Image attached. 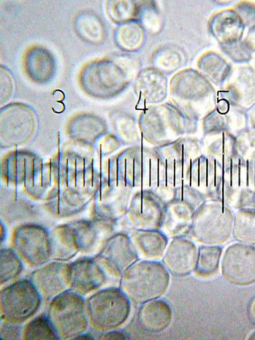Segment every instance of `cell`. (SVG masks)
Segmentation results:
<instances>
[{
	"instance_id": "6da1fadb",
	"label": "cell",
	"mask_w": 255,
	"mask_h": 340,
	"mask_svg": "<svg viewBox=\"0 0 255 340\" xmlns=\"http://www.w3.org/2000/svg\"><path fill=\"white\" fill-rule=\"evenodd\" d=\"M138 124L142 139L153 147L191 136L198 125L170 102L145 107L138 114Z\"/></svg>"
},
{
	"instance_id": "7a4b0ae2",
	"label": "cell",
	"mask_w": 255,
	"mask_h": 340,
	"mask_svg": "<svg viewBox=\"0 0 255 340\" xmlns=\"http://www.w3.org/2000/svg\"><path fill=\"white\" fill-rule=\"evenodd\" d=\"M170 274L161 261L138 260L123 273L120 288L130 302L141 305L167 290Z\"/></svg>"
},
{
	"instance_id": "3957f363",
	"label": "cell",
	"mask_w": 255,
	"mask_h": 340,
	"mask_svg": "<svg viewBox=\"0 0 255 340\" xmlns=\"http://www.w3.org/2000/svg\"><path fill=\"white\" fill-rule=\"evenodd\" d=\"M234 213L221 199H208L195 211L190 237L201 245H220L233 231Z\"/></svg>"
},
{
	"instance_id": "277c9868",
	"label": "cell",
	"mask_w": 255,
	"mask_h": 340,
	"mask_svg": "<svg viewBox=\"0 0 255 340\" xmlns=\"http://www.w3.org/2000/svg\"><path fill=\"white\" fill-rule=\"evenodd\" d=\"M79 80L83 89L89 95L110 99L124 92L132 78L116 60L102 58L85 65L80 72Z\"/></svg>"
},
{
	"instance_id": "5b68a950",
	"label": "cell",
	"mask_w": 255,
	"mask_h": 340,
	"mask_svg": "<svg viewBox=\"0 0 255 340\" xmlns=\"http://www.w3.org/2000/svg\"><path fill=\"white\" fill-rule=\"evenodd\" d=\"M47 317L60 339H73L87 329L89 321L86 301L71 290L53 298Z\"/></svg>"
},
{
	"instance_id": "8992f818",
	"label": "cell",
	"mask_w": 255,
	"mask_h": 340,
	"mask_svg": "<svg viewBox=\"0 0 255 340\" xmlns=\"http://www.w3.org/2000/svg\"><path fill=\"white\" fill-rule=\"evenodd\" d=\"M130 302L120 288L112 287L97 291L86 301L90 325L101 332L120 326L129 316Z\"/></svg>"
},
{
	"instance_id": "52a82bcc",
	"label": "cell",
	"mask_w": 255,
	"mask_h": 340,
	"mask_svg": "<svg viewBox=\"0 0 255 340\" xmlns=\"http://www.w3.org/2000/svg\"><path fill=\"white\" fill-rule=\"evenodd\" d=\"M42 299L29 279H21L0 291V318L4 322L20 325L38 311Z\"/></svg>"
},
{
	"instance_id": "ba28073f",
	"label": "cell",
	"mask_w": 255,
	"mask_h": 340,
	"mask_svg": "<svg viewBox=\"0 0 255 340\" xmlns=\"http://www.w3.org/2000/svg\"><path fill=\"white\" fill-rule=\"evenodd\" d=\"M169 102L190 119L201 118L205 98V82L201 76L191 69L175 74L169 87Z\"/></svg>"
},
{
	"instance_id": "9c48e42d",
	"label": "cell",
	"mask_w": 255,
	"mask_h": 340,
	"mask_svg": "<svg viewBox=\"0 0 255 340\" xmlns=\"http://www.w3.org/2000/svg\"><path fill=\"white\" fill-rule=\"evenodd\" d=\"M11 243L15 252L29 266L46 263L50 257L49 233L36 225H23L13 232Z\"/></svg>"
},
{
	"instance_id": "30bf717a",
	"label": "cell",
	"mask_w": 255,
	"mask_h": 340,
	"mask_svg": "<svg viewBox=\"0 0 255 340\" xmlns=\"http://www.w3.org/2000/svg\"><path fill=\"white\" fill-rule=\"evenodd\" d=\"M223 178L219 195L233 209L255 208V184L250 173L249 162L231 164Z\"/></svg>"
},
{
	"instance_id": "8fae6325",
	"label": "cell",
	"mask_w": 255,
	"mask_h": 340,
	"mask_svg": "<svg viewBox=\"0 0 255 340\" xmlns=\"http://www.w3.org/2000/svg\"><path fill=\"white\" fill-rule=\"evenodd\" d=\"M221 271L224 278L238 286L255 282V245L242 243L229 246L223 254Z\"/></svg>"
},
{
	"instance_id": "7c38bea8",
	"label": "cell",
	"mask_w": 255,
	"mask_h": 340,
	"mask_svg": "<svg viewBox=\"0 0 255 340\" xmlns=\"http://www.w3.org/2000/svg\"><path fill=\"white\" fill-rule=\"evenodd\" d=\"M165 205L152 190L135 189L126 215L135 228L159 230Z\"/></svg>"
},
{
	"instance_id": "4fadbf2b",
	"label": "cell",
	"mask_w": 255,
	"mask_h": 340,
	"mask_svg": "<svg viewBox=\"0 0 255 340\" xmlns=\"http://www.w3.org/2000/svg\"><path fill=\"white\" fill-rule=\"evenodd\" d=\"M42 300L47 302L70 287L69 264L55 261L34 271L29 279Z\"/></svg>"
},
{
	"instance_id": "5bb4252c",
	"label": "cell",
	"mask_w": 255,
	"mask_h": 340,
	"mask_svg": "<svg viewBox=\"0 0 255 340\" xmlns=\"http://www.w3.org/2000/svg\"><path fill=\"white\" fill-rule=\"evenodd\" d=\"M198 250V247L191 238L174 237L170 239L161 261L172 275L185 276L195 270Z\"/></svg>"
},
{
	"instance_id": "9a60e30c",
	"label": "cell",
	"mask_w": 255,
	"mask_h": 340,
	"mask_svg": "<svg viewBox=\"0 0 255 340\" xmlns=\"http://www.w3.org/2000/svg\"><path fill=\"white\" fill-rule=\"evenodd\" d=\"M109 278L94 258H81L69 264L70 289L81 296L98 289Z\"/></svg>"
},
{
	"instance_id": "2e32d148",
	"label": "cell",
	"mask_w": 255,
	"mask_h": 340,
	"mask_svg": "<svg viewBox=\"0 0 255 340\" xmlns=\"http://www.w3.org/2000/svg\"><path fill=\"white\" fill-rule=\"evenodd\" d=\"M221 167L210 156L201 155L191 164L188 184L208 199H219L222 185Z\"/></svg>"
},
{
	"instance_id": "e0dca14e",
	"label": "cell",
	"mask_w": 255,
	"mask_h": 340,
	"mask_svg": "<svg viewBox=\"0 0 255 340\" xmlns=\"http://www.w3.org/2000/svg\"><path fill=\"white\" fill-rule=\"evenodd\" d=\"M98 195L99 217L116 221L127 214L134 189L103 179Z\"/></svg>"
},
{
	"instance_id": "ac0fdd59",
	"label": "cell",
	"mask_w": 255,
	"mask_h": 340,
	"mask_svg": "<svg viewBox=\"0 0 255 340\" xmlns=\"http://www.w3.org/2000/svg\"><path fill=\"white\" fill-rule=\"evenodd\" d=\"M168 88L166 76L160 70L153 68L141 70L133 85L137 101L145 105L162 103L167 97Z\"/></svg>"
},
{
	"instance_id": "d6986e66",
	"label": "cell",
	"mask_w": 255,
	"mask_h": 340,
	"mask_svg": "<svg viewBox=\"0 0 255 340\" xmlns=\"http://www.w3.org/2000/svg\"><path fill=\"white\" fill-rule=\"evenodd\" d=\"M95 257L108 268L122 273L139 260L128 235L122 232L116 233Z\"/></svg>"
},
{
	"instance_id": "ffe728a7",
	"label": "cell",
	"mask_w": 255,
	"mask_h": 340,
	"mask_svg": "<svg viewBox=\"0 0 255 340\" xmlns=\"http://www.w3.org/2000/svg\"><path fill=\"white\" fill-rule=\"evenodd\" d=\"M160 158L154 149L143 145L136 146L135 155V189H151L159 183Z\"/></svg>"
},
{
	"instance_id": "44dd1931",
	"label": "cell",
	"mask_w": 255,
	"mask_h": 340,
	"mask_svg": "<svg viewBox=\"0 0 255 340\" xmlns=\"http://www.w3.org/2000/svg\"><path fill=\"white\" fill-rule=\"evenodd\" d=\"M195 209L186 203L173 199L165 205L160 230L169 239L176 237H190Z\"/></svg>"
},
{
	"instance_id": "7402d4cb",
	"label": "cell",
	"mask_w": 255,
	"mask_h": 340,
	"mask_svg": "<svg viewBox=\"0 0 255 340\" xmlns=\"http://www.w3.org/2000/svg\"><path fill=\"white\" fill-rule=\"evenodd\" d=\"M139 260L160 261L170 239L161 230L134 228L128 234Z\"/></svg>"
},
{
	"instance_id": "603a6c76",
	"label": "cell",
	"mask_w": 255,
	"mask_h": 340,
	"mask_svg": "<svg viewBox=\"0 0 255 340\" xmlns=\"http://www.w3.org/2000/svg\"><path fill=\"white\" fill-rule=\"evenodd\" d=\"M23 64L28 77L39 83L49 81L56 69L55 57L50 51L41 46H32L26 51Z\"/></svg>"
},
{
	"instance_id": "cb8c5ba5",
	"label": "cell",
	"mask_w": 255,
	"mask_h": 340,
	"mask_svg": "<svg viewBox=\"0 0 255 340\" xmlns=\"http://www.w3.org/2000/svg\"><path fill=\"white\" fill-rule=\"evenodd\" d=\"M137 319L141 328L146 332L157 333L167 329L172 319V311L169 304L158 298L141 305Z\"/></svg>"
},
{
	"instance_id": "d4e9b609",
	"label": "cell",
	"mask_w": 255,
	"mask_h": 340,
	"mask_svg": "<svg viewBox=\"0 0 255 340\" xmlns=\"http://www.w3.org/2000/svg\"><path fill=\"white\" fill-rule=\"evenodd\" d=\"M50 257L56 261H66L80 251L77 233L72 224L58 226L49 233Z\"/></svg>"
},
{
	"instance_id": "484cf974",
	"label": "cell",
	"mask_w": 255,
	"mask_h": 340,
	"mask_svg": "<svg viewBox=\"0 0 255 340\" xmlns=\"http://www.w3.org/2000/svg\"><path fill=\"white\" fill-rule=\"evenodd\" d=\"M138 116L127 109H118L110 115L113 134L124 146L141 144V134L138 124Z\"/></svg>"
},
{
	"instance_id": "4316f807",
	"label": "cell",
	"mask_w": 255,
	"mask_h": 340,
	"mask_svg": "<svg viewBox=\"0 0 255 340\" xmlns=\"http://www.w3.org/2000/svg\"><path fill=\"white\" fill-rule=\"evenodd\" d=\"M164 160L193 162L202 154L201 143L197 138L187 136L160 146L154 147Z\"/></svg>"
},
{
	"instance_id": "83f0119b",
	"label": "cell",
	"mask_w": 255,
	"mask_h": 340,
	"mask_svg": "<svg viewBox=\"0 0 255 340\" xmlns=\"http://www.w3.org/2000/svg\"><path fill=\"white\" fill-rule=\"evenodd\" d=\"M76 32L84 41L91 43H99L105 36L104 24L96 14L89 11L80 13L74 21Z\"/></svg>"
},
{
	"instance_id": "f1b7e54d",
	"label": "cell",
	"mask_w": 255,
	"mask_h": 340,
	"mask_svg": "<svg viewBox=\"0 0 255 340\" xmlns=\"http://www.w3.org/2000/svg\"><path fill=\"white\" fill-rule=\"evenodd\" d=\"M232 234L240 243L255 245V208H242L234 213Z\"/></svg>"
},
{
	"instance_id": "f546056e",
	"label": "cell",
	"mask_w": 255,
	"mask_h": 340,
	"mask_svg": "<svg viewBox=\"0 0 255 340\" xmlns=\"http://www.w3.org/2000/svg\"><path fill=\"white\" fill-rule=\"evenodd\" d=\"M162 159L163 165L161 182L159 185L175 188L183 184H188L193 162Z\"/></svg>"
},
{
	"instance_id": "4dcf8cb0",
	"label": "cell",
	"mask_w": 255,
	"mask_h": 340,
	"mask_svg": "<svg viewBox=\"0 0 255 340\" xmlns=\"http://www.w3.org/2000/svg\"><path fill=\"white\" fill-rule=\"evenodd\" d=\"M222 253V247L220 245L199 246L196 266L194 271L195 275L205 278L215 274L218 269Z\"/></svg>"
},
{
	"instance_id": "1f68e13d",
	"label": "cell",
	"mask_w": 255,
	"mask_h": 340,
	"mask_svg": "<svg viewBox=\"0 0 255 340\" xmlns=\"http://www.w3.org/2000/svg\"><path fill=\"white\" fill-rule=\"evenodd\" d=\"M22 338L25 340L60 339L46 314H41L28 322L22 329Z\"/></svg>"
},
{
	"instance_id": "d6a6232c",
	"label": "cell",
	"mask_w": 255,
	"mask_h": 340,
	"mask_svg": "<svg viewBox=\"0 0 255 340\" xmlns=\"http://www.w3.org/2000/svg\"><path fill=\"white\" fill-rule=\"evenodd\" d=\"M115 39L121 48L134 50L139 48L143 40V32L136 23H127L119 27L115 33Z\"/></svg>"
},
{
	"instance_id": "836d02e7",
	"label": "cell",
	"mask_w": 255,
	"mask_h": 340,
	"mask_svg": "<svg viewBox=\"0 0 255 340\" xmlns=\"http://www.w3.org/2000/svg\"><path fill=\"white\" fill-rule=\"evenodd\" d=\"M0 285L16 278L22 270L20 258L10 249L3 248L0 251Z\"/></svg>"
},
{
	"instance_id": "e575fe53",
	"label": "cell",
	"mask_w": 255,
	"mask_h": 340,
	"mask_svg": "<svg viewBox=\"0 0 255 340\" xmlns=\"http://www.w3.org/2000/svg\"><path fill=\"white\" fill-rule=\"evenodd\" d=\"M106 9L109 17L117 22L130 20L135 15L136 6L129 1H108Z\"/></svg>"
},
{
	"instance_id": "d590c367",
	"label": "cell",
	"mask_w": 255,
	"mask_h": 340,
	"mask_svg": "<svg viewBox=\"0 0 255 340\" xmlns=\"http://www.w3.org/2000/svg\"><path fill=\"white\" fill-rule=\"evenodd\" d=\"M173 199L182 201L195 210L207 199L202 192L188 184L175 187Z\"/></svg>"
},
{
	"instance_id": "8d00e7d4",
	"label": "cell",
	"mask_w": 255,
	"mask_h": 340,
	"mask_svg": "<svg viewBox=\"0 0 255 340\" xmlns=\"http://www.w3.org/2000/svg\"><path fill=\"white\" fill-rule=\"evenodd\" d=\"M1 340H19L22 337V329L19 325L3 321L0 325Z\"/></svg>"
},
{
	"instance_id": "74e56055",
	"label": "cell",
	"mask_w": 255,
	"mask_h": 340,
	"mask_svg": "<svg viewBox=\"0 0 255 340\" xmlns=\"http://www.w3.org/2000/svg\"><path fill=\"white\" fill-rule=\"evenodd\" d=\"M128 339V335L120 330H110L105 332L99 337L100 340H127Z\"/></svg>"
},
{
	"instance_id": "f35d334b",
	"label": "cell",
	"mask_w": 255,
	"mask_h": 340,
	"mask_svg": "<svg viewBox=\"0 0 255 340\" xmlns=\"http://www.w3.org/2000/svg\"><path fill=\"white\" fill-rule=\"evenodd\" d=\"M248 314L250 321L255 326V297L252 300L249 305Z\"/></svg>"
},
{
	"instance_id": "ab89813d",
	"label": "cell",
	"mask_w": 255,
	"mask_h": 340,
	"mask_svg": "<svg viewBox=\"0 0 255 340\" xmlns=\"http://www.w3.org/2000/svg\"><path fill=\"white\" fill-rule=\"evenodd\" d=\"M94 337L89 334L83 333L75 338L73 340H93Z\"/></svg>"
},
{
	"instance_id": "60d3db41",
	"label": "cell",
	"mask_w": 255,
	"mask_h": 340,
	"mask_svg": "<svg viewBox=\"0 0 255 340\" xmlns=\"http://www.w3.org/2000/svg\"><path fill=\"white\" fill-rule=\"evenodd\" d=\"M249 170L255 183V160L249 162Z\"/></svg>"
},
{
	"instance_id": "b9f144b4",
	"label": "cell",
	"mask_w": 255,
	"mask_h": 340,
	"mask_svg": "<svg viewBox=\"0 0 255 340\" xmlns=\"http://www.w3.org/2000/svg\"><path fill=\"white\" fill-rule=\"evenodd\" d=\"M249 340H255V332L253 333L249 337Z\"/></svg>"
}]
</instances>
